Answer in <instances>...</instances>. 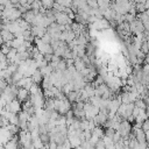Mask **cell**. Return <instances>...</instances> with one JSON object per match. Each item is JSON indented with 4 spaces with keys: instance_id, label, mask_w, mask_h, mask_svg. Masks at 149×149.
I'll use <instances>...</instances> for the list:
<instances>
[{
    "instance_id": "obj_1",
    "label": "cell",
    "mask_w": 149,
    "mask_h": 149,
    "mask_svg": "<svg viewBox=\"0 0 149 149\" xmlns=\"http://www.w3.org/2000/svg\"><path fill=\"white\" fill-rule=\"evenodd\" d=\"M3 108L7 109V111H10L12 113H19L21 111V101L17 100L16 98H14L9 102H6Z\"/></svg>"
},
{
    "instance_id": "obj_2",
    "label": "cell",
    "mask_w": 149,
    "mask_h": 149,
    "mask_svg": "<svg viewBox=\"0 0 149 149\" xmlns=\"http://www.w3.org/2000/svg\"><path fill=\"white\" fill-rule=\"evenodd\" d=\"M29 98V91L24 87H19L17 88V93H16V99L20 100L21 102L27 100Z\"/></svg>"
},
{
    "instance_id": "obj_3",
    "label": "cell",
    "mask_w": 149,
    "mask_h": 149,
    "mask_svg": "<svg viewBox=\"0 0 149 149\" xmlns=\"http://www.w3.org/2000/svg\"><path fill=\"white\" fill-rule=\"evenodd\" d=\"M0 34H1V37H2V41L3 42H7V41H10V40L14 38V35L9 30H7V29H1L0 30Z\"/></svg>"
},
{
    "instance_id": "obj_4",
    "label": "cell",
    "mask_w": 149,
    "mask_h": 149,
    "mask_svg": "<svg viewBox=\"0 0 149 149\" xmlns=\"http://www.w3.org/2000/svg\"><path fill=\"white\" fill-rule=\"evenodd\" d=\"M30 78H31L33 83L40 84V83L42 81V79H43V76H42V73L40 72V70L37 69V70H35V71H34V73H33L31 76H30Z\"/></svg>"
},
{
    "instance_id": "obj_5",
    "label": "cell",
    "mask_w": 149,
    "mask_h": 149,
    "mask_svg": "<svg viewBox=\"0 0 149 149\" xmlns=\"http://www.w3.org/2000/svg\"><path fill=\"white\" fill-rule=\"evenodd\" d=\"M54 100H55V98H47V99H44L43 108H44V109H48V111H52V109H55Z\"/></svg>"
},
{
    "instance_id": "obj_6",
    "label": "cell",
    "mask_w": 149,
    "mask_h": 149,
    "mask_svg": "<svg viewBox=\"0 0 149 149\" xmlns=\"http://www.w3.org/2000/svg\"><path fill=\"white\" fill-rule=\"evenodd\" d=\"M22 16H23V20H26V21L30 24L31 21H33V19H34V16H35V13L33 12V9H29V10H27L26 13H23Z\"/></svg>"
},
{
    "instance_id": "obj_7",
    "label": "cell",
    "mask_w": 149,
    "mask_h": 149,
    "mask_svg": "<svg viewBox=\"0 0 149 149\" xmlns=\"http://www.w3.org/2000/svg\"><path fill=\"white\" fill-rule=\"evenodd\" d=\"M69 139V142H70V146H71V148H73V147H79V144H80V139L78 137V136H76V135H73V136H70V137H68Z\"/></svg>"
},
{
    "instance_id": "obj_8",
    "label": "cell",
    "mask_w": 149,
    "mask_h": 149,
    "mask_svg": "<svg viewBox=\"0 0 149 149\" xmlns=\"http://www.w3.org/2000/svg\"><path fill=\"white\" fill-rule=\"evenodd\" d=\"M73 66H74V69L77 70V71H80L84 66H86L85 65V63L81 61V58H79V57H77L76 59H74V62H73Z\"/></svg>"
},
{
    "instance_id": "obj_9",
    "label": "cell",
    "mask_w": 149,
    "mask_h": 149,
    "mask_svg": "<svg viewBox=\"0 0 149 149\" xmlns=\"http://www.w3.org/2000/svg\"><path fill=\"white\" fill-rule=\"evenodd\" d=\"M40 90H41V87L38 86V84L33 83V84H31V86L29 87V90H28V91H29V94H36V93H37Z\"/></svg>"
},
{
    "instance_id": "obj_10",
    "label": "cell",
    "mask_w": 149,
    "mask_h": 149,
    "mask_svg": "<svg viewBox=\"0 0 149 149\" xmlns=\"http://www.w3.org/2000/svg\"><path fill=\"white\" fill-rule=\"evenodd\" d=\"M134 105L136 106V107H139V108H142V109H147V104L141 99V98H139V99H136L135 101H134Z\"/></svg>"
},
{
    "instance_id": "obj_11",
    "label": "cell",
    "mask_w": 149,
    "mask_h": 149,
    "mask_svg": "<svg viewBox=\"0 0 149 149\" xmlns=\"http://www.w3.org/2000/svg\"><path fill=\"white\" fill-rule=\"evenodd\" d=\"M40 1H41V5H42L45 9H50V8H52L54 0H40Z\"/></svg>"
},
{
    "instance_id": "obj_12",
    "label": "cell",
    "mask_w": 149,
    "mask_h": 149,
    "mask_svg": "<svg viewBox=\"0 0 149 149\" xmlns=\"http://www.w3.org/2000/svg\"><path fill=\"white\" fill-rule=\"evenodd\" d=\"M31 142H33L34 148H43V142L40 140V136H38V137H36V139H33V140H31Z\"/></svg>"
},
{
    "instance_id": "obj_13",
    "label": "cell",
    "mask_w": 149,
    "mask_h": 149,
    "mask_svg": "<svg viewBox=\"0 0 149 149\" xmlns=\"http://www.w3.org/2000/svg\"><path fill=\"white\" fill-rule=\"evenodd\" d=\"M40 38H41V41H42L43 43H50V41H51V36H50V34H49L48 31H45Z\"/></svg>"
},
{
    "instance_id": "obj_14",
    "label": "cell",
    "mask_w": 149,
    "mask_h": 149,
    "mask_svg": "<svg viewBox=\"0 0 149 149\" xmlns=\"http://www.w3.org/2000/svg\"><path fill=\"white\" fill-rule=\"evenodd\" d=\"M135 10H136V13H142V12H144V10H146L144 3H142V2H136V3H135Z\"/></svg>"
},
{
    "instance_id": "obj_15",
    "label": "cell",
    "mask_w": 149,
    "mask_h": 149,
    "mask_svg": "<svg viewBox=\"0 0 149 149\" xmlns=\"http://www.w3.org/2000/svg\"><path fill=\"white\" fill-rule=\"evenodd\" d=\"M9 123H13V125H17L19 123V116H17V113H13L10 115V118L8 119Z\"/></svg>"
},
{
    "instance_id": "obj_16",
    "label": "cell",
    "mask_w": 149,
    "mask_h": 149,
    "mask_svg": "<svg viewBox=\"0 0 149 149\" xmlns=\"http://www.w3.org/2000/svg\"><path fill=\"white\" fill-rule=\"evenodd\" d=\"M57 69H58V70H62V71H64V70L66 69L65 59H63V58H61V59H59V62L57 63Z\"/></svg>"
},
{
    "instance_id": "obj_17",
    "label": "cell",
    "mask_w": 149,
    "mask_h": 149,
    "mask_svg": "<svg viewBox=\"0 0 149 149\" xmlns=\"http://www.w3.org/2000/svg\"><path fill=\"white\" fill-rule=\"evenodd\" d=\"M134 19H135V15H134V14H132V13H128V12L125 14V21H126V22L130 23V22H132Z\"/></svg>"
},
{
    "instance_id": "obj_18",
    "label": "cell",
    "mask_w": 149,
    "mask_h": 149,
    "mask_svg": "<svg viewBox=\"0 0 149 149\" xmlns=\"http://www.w3.org/2000/svg\"><path fill=\"white\" fill-rule=\"evenodd\" d=\"M140 49H141L142 52H144V54L147 55V52H148V42H147V41H143V42L141 43Z\"/></svg>"
},
{
    "instance_id": "obj_19",
    "label": "cell",
    "mask_w": 149,
    "mask_h": 149,
    "mask_svg": "<svg viewBox=\"0 0 149 149\" xmlns=\"http://www.w3.org/2000/svg\"><path fill=\"white\" fill-rule=\"evenodd\" d=\"M9 49H10V47H8V45L5 44V43H2V44L0 45V51H1L2 54H5V55H7V52L9 51Z\"/></svg>"
},
{
    "instance_id": "obj_20",
    "label": "cell",
    "mask_w": 149,
    "mask_h": 149,
    "mask_svg": "<svg viewBox=\"0 0 149 149\" xmlns=\"http://www.w3.org/2000/svg\"><path fill=\"white\" fill-rule=\"evenodd\" d=\"M86 3L90 8H98V3L97 0H86Z\"/></svg>"
},
{
    "instance_id": "obj_21",
    "label": "cell",
    "mask_w": 149,
    "mask_h": 149,
    "mask_svg": "<svg viewBox=\"0 0 149 149\" xmlns=\"http://www.w3.org/2000/svg\"><path fill=\"white\" fill-rule=\"evenodd\" d=\"M94 148H98V149H104V148H105V143H104V141L101 140V137L97 141V143L94 144Z\"/></svg>"
},
{
    "instance_id": "obj_22",
    "label": "cell",
    "mask_w": 149,
    "mask_h": 149,
    "mask_svg": "<svg viewBox=\"0 0 149 149\" xmlns=\"http://www.w3.org/2000/svg\"><path fill=\"white\" fill-rule=\"evenodd\" d=\"M73 62H74V59H73V58H66V59H65V63H66V68H68V66H71V65H73Z\"/></svg>"
},
{
    "instance_id": "obj_23",
    "label": "cell",
    "mask_w": 149,
    "mask_h": 149,
    "mask_svg": "<svg viewBox=\"0 0 149 149\" xmlns=\"http://www.w3.org/2000/svg\"><path fill=\"white\" fill-rule=\"evenodd\" d=\"M5 62H8L7 58H6V55L0 51V63H5Z\"/></svg>"
},
{
    "instance_id": "obj_24",
    "label": "cell",
    "mask_w": 149,
    "mask_h": 149,
    "mask_svg": "<svg viewBox=\"0 0 149 149\" xmlns=\"http://www.w3.org/2000/svg\"><path fill=\"white\" fill-rule=\"evenodd\" d=\"M3 8H5V6H3V5H1V3H0V12H1V10H2V9H3Z\"/></svg>"
},
{
    "instance_id": "obj_25",
    "label": "cell",
    "mask_w": 149,
    "mask_h": 149,
    "mask_svg": "<svg viewBox=\"0 0 149 149\" xmlns=\"http://www.w3.org/2000/svg\"><path fill=\"white\" fill-rule=\"evenodd\" d=\"M1 23H2V20H1V17H0V24H1Z\"/></svg>"
}]
</instances>
